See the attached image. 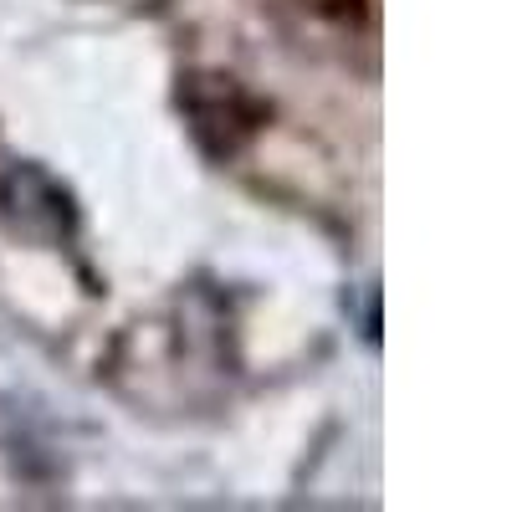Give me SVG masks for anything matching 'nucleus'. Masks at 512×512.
I'll use <instances>...</instances> for the list:
<instances>
[{
	"instance_id": "f257e3e1",
	"label": "nucleus",
	"mask_w": 512,
	"mask_h": 512,
	"mask_svg": "<svg viewBox=\"0 0 512 512\" xmlns=\"http://www.w3.org/2000/svg\"><path fill=\"white\" fill-rule=\"evenodd\" d=\"M180 108L190 118V134L210 159H231L251 144V134L267 123V108L256 103L236 77H190L180 88Z\"/></svg>"
},
{
	"instance_id": "f03ea898",
	"label": "nucleus",
	"mask_w": 512,
	"mask_h": 512,
	"mask_svg": "<svg viewBox=\"0 0 512 512\" xmlns=\"http://www.w3.org/2000/svg\"><path fill=\"white\" fill-rule=\"evenodd\" d=\"M0 221L21 231L26 241L57 246L72 241L77 231V205L57 175H47L41 164H11L0 175Z\"/></svg>"
},
{
	"instance_id": "7ed1b4c3",
	"label": "nucleus",
	"mask_w": 512,
	"mask_h": 512,
	"mask_svg": "<svg viewBox=\"0 0 512 512\" xmlns=\"http://www.w3.org/2000/svg\"><path fill=\"white\" fill-rule=\"evenodd\" d=\"M282 6H292L297 16H308L318 26H349L364 16V0H282Z\"/></svg>"
}]
</instances>
